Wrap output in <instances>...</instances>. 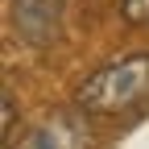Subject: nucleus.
Here are the masks:
<instances>
[{
    "label": "nucleus",
    "mask_w": 149,
    "mask_h": 149,
    "mask_svg": "<svg viewBox=\"0 0 149 149\" xmlns=\"http://www.w3.org/2000/svg\"><path fill=\"white\" fill-rule=\"evenodd\" d=\"M141 100H149V54H133V58L100 66L74 91V104L87 116H116V112L137 108Z\"/></svg>",
    "instance_id": "1"
},
{
    "label": "nucleus",
    "mask_w": 149,
    "mask_h": 149,
    "mask_svg": "<svg viewBox=\"0 0 149 149\" xmlns=\"http://www.w3.org/2000/svg\"><path fill=\"white\" fill-rule=\"evenodd\" d=\"M62 8H66V0H13V8H8L13 33L25 46H50L62 29Z\"/></svg>",
    "instance_id": "2"
},
{
    "label": "nucleus",
    "mask_w": 149,
    "mask_h": 149,
    "mask_svg": "<svg viewBox=\"0 0 149 149\" xmlns=\"http://www.w3.org/2000/svg\"><path fill=\"white\" fill-rule=\"evenodd\" d=\"M8 149H91V133L74 112H50Z\"/></svg>",
    "instance_id": "3"
},
{
    "label": "nucleus",
    "mask_w": 149,
    "mask_h": 149,
    "mask_svg": "<svg viewBox=\"0 0 149 149\" xmlns=\"http://www.w3.org/2000/svg\"><path fill=\"white\" fill-rule=\"evenodd\" d=\"M120 13L128 25H149V0H120Z\"/></svg>",
    "instance_id": "4"
},
{
    "label": "nucleus",
    "mask_w": 149,
    "mask_h": 149,
    "mask_svg": "<svg viewBox=\"0 0 149 149\" xmlns=\"http://www.w3.org/2000/svg\"><path fill=\"white\" fill-rule=\"evenodd\" d=\"M13 128H17V104L13 91H4V145H13Z\"/></svg>",
    "instance_id": "5"
}]
</instances>
